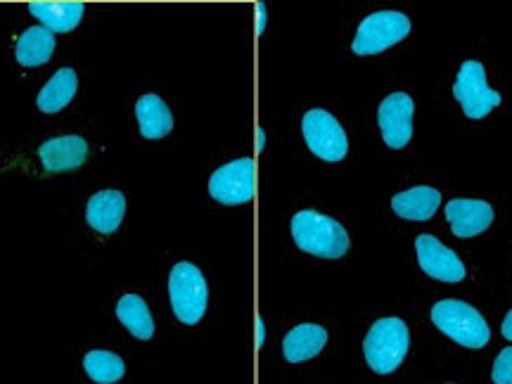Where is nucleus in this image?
<instances>
[{
	"mask_svg": "<svg viewBox=\"0 0 512 384\" xmlns=\"http://www.w3.org/2000/svg\"><path fill=\"white\" fill-rule=\"evenodd\" d=\"M501 332H503L505 339H510V342H512V311H508V316H505Z\"/></svg>",
	"mask_w": 512,
	"mask_h": 384,
	"instance_id": "obj_23",
	"label": "nucleus"
},
{
	"mask_svg": "<svg viewBox=\"0 0 512 384\" xmlns=\"http://www.w3.org/2000/svg\"><path fill=\"white\" fill-rule=\"evenodd\" d=\"M169 299L176 318L185 325H197L207 311V280L197 266L181 261L171 268L169 275Z\"/></svg>",
	"mask_w": 512,
	"mask_h": 384,
	"instance_id": "obj_4",
	"label": "nucleus"
},
{
	"mask_svg": "<svg viewBox=\"0 0 512 384\" xmlns=\"http://www.w3.org/2000/svg\"><path fill=\"white\" fill-rule=\"evenodd\" d=\"M453 95L463 105L465 117L470 119H484L494 107L501 105V93L491 91L482 62L477 60H467L460 67L458 79L453 83Z\"/></svg>",
	"mask_w": 512,
	"mask_h": 384,
	"instance_id": "obj_7",
	"label": "nucleus"
},
{
	"mask_svg": "<svg viewBox=\"0 0 512 384\" xmlns=\"http://www.w3.org/2000/svg\"><path fill=\"white\" fill-rule=\"evenodd\" d=\"M126 214V197L119 190H100L88 200L86 221L100 235H112Z\"/></svg>",
	"mask_w": 512,
	"mask_h": 384,
	"instance_id": "obj_13",
	"label": "nucleus"
},
{
	"mask_svg": "<svg viewBox=\"0 0 512 384\" xmlns=\"http://www.w3.org/2000/svg\"><path fill=\"white\" fill-rule=\"evenodd\" d=\"M413 112L415 105L411 95L392 93L380 105L377 121H380L382 138L392 150H401L413 138Z\"/></svg>",
	"mask_w": 512,
	"mask_h": 384,
	"instance_id": "obj_9",
	"label": "nucleus"
},
{
	"mask_svg": "<svg viewBox=\"0 0 512 384\" xmlns=\"http://www.w3.org/2000/svg\"><path fill=\"white\" fill-rule=\"evenodd\" d=\"M259 342H264V323L259 320Z\"/></svg>",
	"mask_w": 512,
	"mask_h": 384,
	"instance_id": "obj_24",
	"label": "nucleus"
},
{
	"mask_svg": "<svg viewBox=\"0 0 512 384\" xmlns=\"http://www.w3.org/2000/svg\"><path fill=\"white\" fill-rule=\"evenodd\" d=\"M29 12L53 34H69L79 27L86 5L83 3H31Z\"/></svg>",
	"mask_w": 512,
	"mask_h": 384,
	"instance_id": "obj_17",
	"label": "nucleus"
},
{
	"mask_svg": "<svg viewBox=\"0 0 512 384\" xmlns=\"http://www.w3.org/2000/svg\"><path fill=\"white\" fill-rule=\"evenodd\" d=\"M446 219L456 238H475L494 221V209L482 200H453L446 204Z\"/></svg>",
	"mask_w": 512,
	"mask_h": 384,
	"instance_id": "obj_12",
	"label": "nucleus"
},
{
	"mask_svg": "<svg viewBox=\"0 0 512 384\" xmlns=\"http://www.w3.org/2000/svg\"><path fill=\"white\" fill-rule=\"evenodd\" d=\"M117 318L136 339H150L155 335V320H152L145 299L138 297V294H124L119 299Z\"/></svg>",
	"mask_w": 512,
	"mask_h": 384,
	"instance_id": "obj_20",
	"label": "nucleus"
},
{
	"mask_svg": "<svg viewBox=\"0 0 512 384\" xmlns=\"http://www.w3.org/2000/svg\"><path fill=\"white\" fill-rule=\"evenodd\" d=\"M441 195L439 190L430 188V185H418V188H411L406 192H399V195L392 197V209L396 216L408 221H430L434 211L439 209Z\"/></svg>",
	"mask_w": 512,
	"mask_h": 384,
	"instance_id": "obj_14",
	"label": "nucleus"
},
{
	"mask_svg": "<svg viewBox=\"0 0 512 384\" xmlns=\"http://www.w3.org/2000/svg\"><path fill=\"white\" fill-rule=\"evenodd\" d=\"M415 249H418L420 268L430 278L441 280V283H460L465 278V266L458 254L441 245L434 235H418Z\"/></svg>",
	"mask_w": 512,
	"mask_h": 384,
	"instance_id": "obj_10",
	"label": "nucleus"
},
{
	"mask_svg": "<svg viewBox=\"0 0 512 384\" xmlns=\"http://www.w3.org/2000/svg\"><path fill=\"white\" fill-rule=\"evenodd\" d=\"M432 323L465 349H484L491 339V330L482 313L458 299H444L434 304Z\"/></svg>",
	"mask_w": 512,
	"mask_h": 384,
	"instance_id": "obj_2",
	"label": "nucleus"
},
{
	"mask_svg": "<svg viewBox=\"0 0 512 384\" xmlns=\"http://www.w3.org/2000/svg\"><path fill=\"white\" fill-rule=\"evenodd\" d=\"M209 192L216 202L228 204H247L254 197V159H235V162L223 164L209 178Z\"/></svg>",
	"mask_w": 512,
	"mask_h": 384,
	"instance_id": "obj_8",
	"label": "nucleus"
},
{
	"mask_svg": "<svg viewBox=\"0 0 512 384\" xmlns=\"http://www.w3.org/2000/svg\"><path fill=\"white\" fill-rule=\"evenodd\" d=\"M76 88H79V79H76V72L72 67H64L60 72L53 74L43 91L38 93L36 105L38 110L46 112V114H55L62 112L64 107L72 102V98L76 95Z\"/></svg>",
	"mask_w": 512,
	"mask_h": 384,
	"instance_id": "obj_19",
	"label": "nucleus"
},
{
	"mask_svg": "<svg viewBox=\"0 0 512 384\" xmlns=\"http://www.w3.org/2000/svg\"><path fill=\"white\" fill-rule=\"evenodd\" d=\"M55 53V34L46 27H31L17 38L15 57L22 67H43Z\"/></svg>",
	"mask_w": 512,
	"mask_h": 384,
	"instance_id": "obj_18",
	"label": "nucleus"
},
{
	"mask_svg": "<svg viewBox=\"0 0 512 384\" xmlns=\"http://www.w3.org/2000/svg\"><path fill=\"white\" fill-rule=\"evenodd\" d=\"M43 169L50 174H62V171H74L88 159V143L81 136H60L50 138L38 150Z\"/></svg>",
	"mask_w": 512,
	"mask_h": 384,
	"instance_id": "obj_11",
	"label": "nucleus"
},
{
	"mask_svg": "<svg viewBox=\"0 0 512 384\" xmlns=\"http://www.w3.org/2000/svg\"><path fill=\"white\" fill-rule=\"evenodd\" d=\"M302 133L309 150L323 162H342L349 152L347 133L339 121L325 110H311L302 119Z\"/></svg>",
	"mask_w": 512,
	"mask_h": 384,
	"instance_id": "obj_6",
	"label": "nucleus"
},
{
	"mask_svg": "<svg viewBox=\"0 0 512 384\" xmlns=\"http://www.w3.org/2000/svg\"><path fill=\"white\" fill-rule=\"evenodd\" d=\"M408 34H411V19L403 15V12H373L358 27L351 50L356 55H377L401 43Z\"/></svg>",
	"mask_w": 512,
	"mask_h": 384,
	"instance_id": "obj_5",
	"label": "nucleus"
},
{
	"mask_svg": "<svg viewBox=\"0 0 512 384\" xmlns=\"http://www.w3.org/2000/svg\"><path fill=\"white\" fill-rule=\"evenodd\" d=\"M328 332L316 323H304L287 332L283 342V354L290 363H304L309 358H316L325 349Z\"/></svg>",
	"mask_w": 512,
	"mask_h": 384,
	"instance_id": "obj_15",
	"label": "nucleus"
},
{
	"mask_svg": "<svg viewBox=\"0 0 512 384\" xmlns=\"http://www.w3.org/2000/svg\"><path fill=\"white\" fill-rule=\"evenodd\" d=\"M292 238L302 252L320 259H339L349 252V235L342 223L311 209L294 214Z\"/></svg>",
	"mask_w": 512,
	"mask_h": 384,
	"instance_id": "obj_1",
	"label": "nucleus"
},
{
	"mask_svg": "<svg viewBox=\"0 0 512 384\" xmlns=\"http://www.w3.org/2000/svg\"><path fill=\"white\" fill-rule=\"evenodd\" d=\"M408 344H411V337H408L406 323L401 318H382L368 330L363 354L375 373L389 375L403 363Z\"/></svg>",
	"mask_w": 512,
	"mask_h": 384,
	"instance_id": "obj_3",
	"label": "nucleus"
},
{
	"mask_svg": "<svg viewBox=\"0 0 512 384\" xmlns=\"http://www.w3.org/2000/svg\"><path fill=\"white\" fill-rule=\"evenodd\" d=\"M83 370H86V375L91 377L93 382L114 384L124 377L126 366L124 361H121V356L112 354V351L95 349L88 351L86 358H83Z\"/></svg>",
	"mask_w": 512,
	"mask_h": 384,
	"instance_id": "obj_21",
	"label": "nucleus"
},
{
	"mask_svg": "<svg viewBox=\"0 0 512 384\" xmlns=\"http://www.w3.org/2000/svg\"><path fill=\"white\" fill-rule=\"evenodd\" d=\"M136 117H138L140 133H143V138L147 140H159L169 136L171 128H174L171 110L155 93H147L136 102Z\"/></svg>",
	"mask_w": 512,
	"mask_h": 384,
	"instance_id": "obj_16",
	"label": "nucleus"
},
{
	"mask_svg": "<svg viewBox=\"0 0 512 384\" xmlns=\"http://www.w3.org/2000/svg\"><path fill=\"white\" fill-rule=\"evenodd\" d=\"M491 380L496 384H512V347L503 349L501 354H498Z\"/></svg>",
	"mask_w": 512,
	"mask_h": 384,
	"instance_id": "obj_22",
	"label": "nucleus"
}]
</instances>
